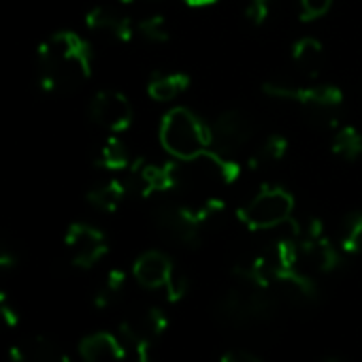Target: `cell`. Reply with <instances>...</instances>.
<instances>
[{"instance_id":"obj_1","label":"cell","mask_w":362,"mask_h":362,"mask_svg":"<svg viewBox=\"0 0 362 362\" xmlns=\"http://www.w3.org/2000/svg\"><path fill=\"white\" fill-rule=\"evenodd\" d=\"M39 86L52 94H69L81 88L92 75V49L77 33L62 30L39 45Z\"/></svg>"},{"instance_id":"obj_2","label":"cell","mask_w":362,"mask_h":362,"mask_svg":"<svg viewBox=\"0 0 362 362\" xmlns=\"http://www.w3.org/2000/svg\"><path fill=\"white\" fill-rule=\"evenodd\" d=\"M279 298L271 288L243 284L224 292L216 303V320L230 330H250L277 315Z\"/></svg>"},{"instance_id":"obj_3","label":"cell","mask_w":362,"mask_h":362,"mask_svg":"<svg viewBox=\"0 0 362 362\" xmlns=\"http://www.w3.org/2000/svg\"><path fill=\"white\" fill-rule=\"evenodd\" d=\"M160 143L164 151L175 160L190 162L211 149V126L203 124V119L194 111L186 107H175L162 117Z\"/></svg>"},{"instance_id":"obj_4","label":"cell","mask_w":362,"mask_h":362,"mask_svg":"<svg viewBox=\"0 0 362 362\" xmlns=\"http://www.w3.org/2000/svg\"><path fill=\"white\" fill-rule=\"evenodd\" d=\"M294 214V197L279 186H262L258 194L237 211L241 224L254 233L286 224Z\"/></svg>"},{"instance_id":"obj_5","label":"cell","mask_w":362,"mask_h":362,"mask_svg":"<svg viewBox=\"0 0 362 362\" xmlns=\"http://www.w3.org/2000/svg\"><path fill=\"white\" fill-rule=\"evenodd\" d=\"M264 94L281 100H294L311 115L320 119H328L334 124V111L343 103V92L337 86H292L281 81H267Z\"/></svg>"},{"instance_id":"obj_6","label":"cell","mask_w":362,"mask_h":362,"mask_svg":"<svg viewBox=\"0 0 362 362\" xmlns=\"http://www.w3.org/2000/svg\"><path fill=\"white\" fill-rule=\"evenodd\" d=\"M126 188L128 194L149 199L156 194L173 192L184 181L179 164L164 162V164H151L147 160H134L126 170Z\"/></svg>"},{"instance_id":"obj_7","label":"cell","mask_w":362,"mask_h":362,"mask_svg":"<svg viewBox=\"0 0 362 362\" xmlns=\"http://www.w3.org/2000/svg\"><path fill=\"white\" fill-rule=\"evenodd\" d=\"M153 224L162 237L177 245L197 247L203 237V222L192 207H179V205H160L153 214Z\"/></svg>"},{"instance_id":"obj_8","label":"cell","mask_w":362,"mask_h":362,"mask_svg":"<svg viewBox=\"0 0 362 362\" xmlns=\"http://www.w3.org/2000/svg\"><path fill=\"white\" fill-rule=\"evenodd\" d=\"M64 245L71 258V264L77 269H92L96 267L109 252L107 237L83 222H75L69 226L64 235Z\"/></svg>"},{"instance_id":"obj_9","label":"cell","mask_w":362,"mask_h":362,"mask_svg":"<svg viewBox=\"0 0 362 362\" xmlns=\"http://www.w3.org/2000/svg\"><path fill=\"white\" fill-rule=\"evenodd\" d=\"M168 322L160 307L139 305L130 309L119 322V334L126 345L132 343H151L166 330Z\"/></svg>"},{"instance_id":"obj_10","label":"cell","mask_w":362,"mask_h":362,"mask_svg":"<svg viewBox=\"0 0 362 362\" xmlns=\"http://www.w3.org/2000/svg\"><path fill=\"white\" fill-rule=\"evenodd\" d=\"M90 117L103 130L124 132L132 124V105L122 92L100 90L90 103Z\"/></svg>"},{"instance_id":"obj_11","label":"cell","mask_w":362,"mask_h":362,"mask_svg":"<svg viewBox=\"0 0 362 362\" xmlns=\"http://www.w3.org/2000/svg\"><path fill=\"white\" fill-rule=\"evenodd\" d=\"M254 134V124L243 111H226L211 124V136L214 145L220 153H233L247 145V141Z\"/></svg>"},{"instance_id":"obj_12","label":"cell","mask_w":362,"mask_h":362,"mask_svg":"<svg viewBox=\"0 0 362 362\" xmlns=\"http://www.w3.org/2000/svg\"><path fill=\"white\" fill-rule=\"evenodd\" d=\"M296 239V237H294ZM298 269L307 273H332L341 267V250H337L324 235L313 239H296Z\"/></svg>"},{"instance_id":"obj_13","label":"cell","mask_w":362,"mask_h":362,"mask_svg":"<svg viewBox=\"0 0 362 362\" xmlns=\"http://www.w3.org/2000/svg\"><path fill=\"white\" fill-rule=\"evenodd\" d=\"M132 275H134L139 286H143L147 290L162 288L166 292L170 288L175 275H177V269L166 254L151 250V252H145L136 258V262L132 267Z\"/></svg>"},{"instance_id":"obj_14","label":"cell","mask_w":362,"mask_h":362,"mask_svg":"<svg viewBox=\"0 0 362 362\" xmlns=\"http://www.w3.org/2000/svg\"><path fill=\"white\" fill-rule=\"evenodd\" d=\"M86 26L90 33L113 41V43H128L134 37V26L130 18L122 16L111 7H94L86 16Z\"/></svg>"},{"instance_id":"obj_15","label":"cell","mask_w":362,"mask_h":362,"mask_svg":"<svg viewBox=\"0 0 362 362\" xmlns=\"http://www.w3.org/2000/svg\"><path fill=\"white\" fill-rule=\"evenodd\" d=\"M11 362H71L66 351L43 334L22 337L9 349Z\"/></svg>"},{"instance_id":"obj_16","label":"cell","mask_w":362,"mask_h":362,"mask_svg":"<svg viewBox=\"0 0 362 362\" xmlns=\"http://www.w3.org/2000/svg\"><path fill=\"white\" fill-rule=\"evenodd\" d=\"M79 356L83 362H124L126 343L111 332H92L79 341Z\"/></svg>"},{"instance_id":"obj_17","label":"cell","mask_w":362,"mask_h":362,"mask_svg":"<svg viewBox=\"0 0 362 362\" xmlns=\"http://www.w3.org/2000/svg\"><path fill=\"white\" fill-rule=\"evenodd\" d=\"M190 88V75L186 73H153L147 81V94L151 100L168 103Z\"/></svg>"},{"instance_id":"obj_18","label":"cell","mask_w":362,"mask_h":362,"mask_svg":"<svg viewBox=\"0 0 362 362\" xmlns=\"http://www.w3.org/2000/svg\"><path fill=\"white\" fill-rule=\"evenodd\" d=\"M126 194H128V188H126L124 179H107V181H103V184L88 190L86 201L98 211L113 214L122 205Z\"/></svg>"},{"instance_id":"obj_19","label":"cell","mask_w":362,"mask_h":362,"mask_svg":"<svg viewBox=\"0 0 362 362\" xmlns=\"http://www.w3.org/2000/svg\"><path fill=\"white\" fill-rule=\"evenodd\" d=\"M94 164L103 170H128L130 162V153L128 147L117 139V136H107L94 151Z\"/></svg>"},{"instance_id":"obj_20","label":"cell","mask_w":362,"mask_h":362,"mask_svg":"<svg viewBox=\"0 0 362 362\" xmlns=\"http://www.w3.org/2000/svg\"><path fill=\"white\" fill-rule=\"evenodd\" d=\"M292 60L298 69L315 77L324 66V47L313 37H303L292 45Z\"/></svg>"},{"instance_id":"obj_21","label":"cell","mask_w":362,"mask_h":362,"mask_svg":"<svg viewBox=\"0 0 362 362\" xmlns=\"http://www.w3.org/2000/svg\"><path fill=\"white\" fill-rule=\"evenodd\" d=\"M124 290H126V273L119 269H111L94 290V305L98 309H109L124 296Z\"/></svg>"},{"instance_id":"obj_22","label":"cell","mask_w":362,"mask_h":362,"mask_svg":"<svg viewBox=\"0 0 362 362\" xmlns=\"http://www.w3.org/2000/svg\"><path fill=\"white\" fill-rule=\"evenodd\" d=\"M339 250L347 256L362 254V211H351L339 228Z\"/></svg>"},{"instance_id":"obj_23","label":"cell","mask_w":362,"mask_h":362,"mask_svg":"<svg viewBox=\"0 0 362 362\" xmlns=\"http://www.w3.org/2000/svg\"><path fill=\"white\" fill-rule=\"evenodd\" d=\"M332 153L354 162L356 158L362 156V134L354 126H343L337 130L332 139Z\"/></svg>"},{"instance_id":"obj_24","label":"cell","mask_w":362,"mask_h":362,"mask_svg":"<svg viewBox=\"0 0 362 362\" xmlns=\"http://www.w3.org/2000/svg\"><path fill=\"white\" fill-rule=\"evenodd\" d=\"M288 151V141L286 136L281 134H273L269 136L256 151L254 160H252V166H264V164H275L279 162Z\"/></svg>"},{"instance_id":"obj_25","label":"cell","mask_w":362,"mask_h":362,"mask_svg":"<svg viewBox=\"0 0 362 362\" xmlns=\"http://www.w3.org/2000/svg\"><path fill=\"white\" fill-rule=\"evenodd\" d=\"M136 33L147 41V43H166L170 39V30H168V24L162 16H149L145 20L139 22L136 26Z\"/></svg>"},{"instance_id":"obj_26","label":"cell","mask_w":362,"mask_h":362,"mask_svg":"<svg viewBox=\"0 0 362 362\" xmlns=\"http://www.w3.org/2000/svg\"><path fill=\"white\" fill-rule=\"evenodd\" d=\"M20 324V313L16 303L7 292L0 290V328H16Z\"/></svg>"},{"instance_id":"obj_27","label":"cell","mask_w":362,"mask_h":362,"mask_svg":"<svg viewBox=\"0 0 362 362\" xmlns=\"http://www.w3.org/2000/svg\"><path fill=\"white\" fill-rule=\"evenodd\" d=\"M269 16H271V0H250L245 7V18L254 26L264 24L269 20Z\"/></svg>"},{"instance_id":"obj_28","label":"cell","mask_w":362,"mask_h":362,"mask_svg":"<svg viewBox=\"0 0 362 362\" xmlns=\"http://www.w3.org/2000/svg\"><path fill=\"white\" fill-rule=\"evenodd\" d=\"M332 0H300V20L311 22L328 13Z\"/></svg>"},{"instance_id":"obj_29","label":"cell","mask_w":362,"mask_h":362,"mask_svg":"<svg viewBox=\"0 0 362 362\" xmlns=\"http://www.w3.org/2000/svg\"><path fill=\"white\" fill-rule=\"evenodd\" d=\"M16 264H18V254L13 245L5 237H0V275L16 269Z\"/></svg>"},{"instance_id":"obj_30","label":"cell","mask_w":362,"mask_h":362,"mask_svg":"<svg viewBox=\"0 0 362 362\" xmlns=\"http://www.w3.org/2000/svg\"><path fill=\"white\" fill-rule=\"evenodd\" d=\"M128 347L132 349L130 362H153L151 343H132V345H128Z\"/></svg>"},{"instance_id":"obj_31","label":"cell","mask_w":362,"mask_h":362,"mask_svg":"<svg viewBox=\"0 0 362 362\" xmlns=\"http://www.w3.org/2000/svg\"><path fill=\"white\" fill-rule=\"evenodd\" d=\"M222 362H264L258 354H252V351H245V349H235V351H228Z\"/></svg>"},{"instance_id":"obj_32","label":"cell","mask_w":362,"mask_h":362,"mask_svg":"<svg viewBox=\"0 0 362 362\" xmlns=\"http://www.w3.org/2000/svg\"><path fill=\"white\" fill-rule=\"evenodd\" d=\"M184 3L190 5V7H207V5L218 3V0H184Z\"/></svg>"},{"instance_id":"obj_33","label":"cell","mask_w":362,"mask_h":362,"mask_svg":"<svg viewBox=\"0 0 362 362\" xmlns=\"http://www.w3.org/2000/svg\"><path fill=\"white\" fill-rule=\"evenodd\" d=\"M322 362H345L341 356H328V358H324Z\"/></svg>"},{"instance_id":"obj_34","label":"cell","mask_w":362,"mask_h":362,"mask_svg":"<svg viewBox=\"0 0 362 362\" xmlns=\"http://www.w3.org/2000/svg\"><path fill=\"white\" fill-rule=\"evenodd\" d=\"M117 3H122V5H128V3H132V0H117Z\"/></svg>"}]
</instances>
